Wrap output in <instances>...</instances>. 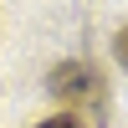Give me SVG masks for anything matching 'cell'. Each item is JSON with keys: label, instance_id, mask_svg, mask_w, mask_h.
Returning <instances> with one entry per match:
<instances>
[{"label": "cell", "instance_id": "1", "mask_svg": "<svg viewBox=\"0 0 128 128\" xmlns=\"http://www.w3.org/2000/svg\"><path fill=\"white\" fill-rule=\"evenodd\" d=\"M51 92H56L62 102H72V113H77V108H92V102L102 98V77L87 62H56V67H51Z\"/></svg>", "mask_w": 128, "mask_h": 128}, {"label": "cell", "instance_id": "2", "mask_svg": "<svg viewBox=\"0 0 128 128\" xmlns=\"http://www.w3.org/2000/svg\"><path fill=\"white\" fill-rule=\"evenodd\" d=\"M113 51H118V67H123V72H128V26H123V31H118V41H113Z\"/></svg>", "mask_w": 128, "mask_h": 128}, {"label": "cell", "instance_id": "3", "mask_svg": "<svg viewBox=\"0 0 128 128\" xmlns=\"http://www.w3.org/2000/svg\"><path fill=\"white\" fill-rule=\"evenodd\" d=\"M36 128H82L72 113H62V118H46V123H36Z\"/></svg>", "mask_w": 128, "mask_h": 128}]
</instances>
